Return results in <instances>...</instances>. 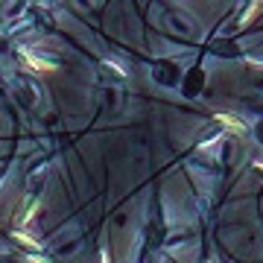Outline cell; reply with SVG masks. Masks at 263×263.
Instances as JSON below:
<instances>
[{
    "label": "cell",
    "instance_id": "cell-5",
    "mask_svg": "<svg viewBox=\"0 0 263 263\" xmlns=\"http://www.w3.org/2000/svg\"><path fill=\"white\" fill-rule=\"evenodd\" d=\"M217 123H222V126L231 129L234 134H246V123H243L240 117H234V114H222V111H219V114H217Z\"/></svg>",
    "mask_w": 263,
    "mask_h": 263
},
{
    "label": "cell",
    "instance_id": "cell-8",
    "mask_svg": "<svg viewBox=\"0 0 263 263\" xmlns=\"http://www.w3.org/2000/svg\"><path fill=\"white\" fill-rule=\"evenodd\" d=\"M105 65L111 67V70H114V73H120V76H123V79H126V76H129V67H123V65H120V62H117V59H108V62H105Z\"/></svg>",
    "mask_w": 263,
    "mask_h": 263
},
{
    "label": "cell",
    "instance_id": "cell-7",
    "mask_svg": "<svg viewBox=\"0 0 263 263\" xmlns=\"http://www.w3.org/2000/svg\"><path fill=\"white\" fill-rule=\"evenodd\" d=\"M15 240L18 243H24V246H30V249H38V240H33L30 234H24V231H15Z\"/></svg>",
    "mask_w": 263,
    "mask_h": 263
},
{
    "label": "cell",
    "instance_id": "cell-1",
    "mask_svg": "<svg viewBox=\"0 0 263 263\" xmlns=\"http://www.w3.org/2000/svg\"><path fill=\"white\" fill-rule=\"evenodd\" d=\"M152 76H155V82H158V85H167V88H173L175 82H181V70H178L175 65H170V62L155 65V67H152Z\"/></svg>",
    "mask_w": 263,
    "mask_h": 263
},
{
    "label": "cell",
    "instance_id": "cell-6",
    "mask_svg": "<svg viewBox=\"0 0 263 263\" xmlns=\"http://www.w3.org/2000/svg\"><path fill=\"white\" fill-rule=\"evenodd\" d=\"M38 208H41V205H38L35 199H30V202H27V211H24V214L18 217V231H21V228H27V225L33 222V219H35V214H38Z\"/></svg>",
    "mask_w": 263,
    "mask_h": 263
},
{
    "label": "cell",
    "instance_id": "cell-3",
    "mask_svg": "<svg viewBox=\"0 0 263 263\" xmlns=\"http://www.w3.org/2000/svg\"><path fill=\"white\" fill-rule=\"evenodd\" d=\"M202 82H205V70H202V67H193V70L184 76V94H187V97H196Z\"/></svg>",
    "mask_w": 263,
    "mask_h": 263
},
{
    "label": "cell",
    "instance_id": "cell-10",
    "mask_svg": "<svg viewBox=\"0 0 263 263\" xmlns=\"http://www.w3.org/2000/svg\"><path fill=\"white\" fill-rule=\"evenodd\" d=\"M27 261H30V263H53L50 258H44V255H30Z\"/></svg>",
    "mask_w": 263,
    "mask_h": 263
},
{
    "label": "cell",
    "instance_id": "cell-2",
    "mask_svg": "<svg viewBox=\"0 0 263 263\" xmlns=\"http://www.w3.org/2000/svg\"><path fill=\"white\" fill-rule=\"evenodd\" d=\"M21 59H24V62H27V65L33 67V70H56V62H53V59H50V56H41V53H33V50H27V47H24V50H21Z\"/></svg>",
    "mask_w": 263,
    "mask_h": 263
},
{
    "label": "cell",
    "instance_id": "cell-11",
    "mask_svg": "<svg viewBox=\"0 0 263 263\" xmlns=\"http://www.w3.org/2000/svg\"><path fill=\"white\" fill-rule=\"evenodd\" d=\"M99 261H102V263H111V261H108V252H105V249L99 252Z\"/></svg>",
    "mask_w": 263,
    "mask_h": 263
},
{
    "label": "cell",
    "instance_id": "cell-9",
    "mask_svg": "<svg viewBox=\"0 0 263 263\" xmlns=\"http://www.w3.org/2000/svg\"><path fill=\"white\" fill-rule=\"evenodd\" d=\"M246 62H249L252 67H263V53H249Z\"/></svg>",
    "mask_w": 263,
    "mask_h": 263
},
{
    "label": "cell",
    "instance_id": "cell-4",
    "mask_svg": "<svg viewBox=\"0 0 263 263\" xmlns=\"http://www.w3.org/2000/svg\"><path fill=\"white\" fill-rule=\"evenodd\" d=\"M18 99L24 102V105H30V108H35L38 105V91H35V85H30V82H18Z\"/></svg>",
    "mask_w": 263,
    "mask_h": 263
}]
</instances>
